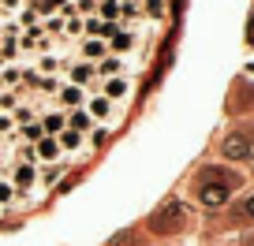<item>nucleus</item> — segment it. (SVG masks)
I'll list each match as a JSON object with an SVG mask.
<instances>
[{
  "label": "nucleus",
  "instance_id": "nucleus-1",
  "mask_svg": "<svg viewBox=\"0 0 254 246\" xmlns=\"http://www.w3.org/2000/svg\"><path fill=\"white\" fill-rule=\"evenodd\" d=\"M194 187H198V201L213 209V205H224L232 198V191L239 187V175L228 172V168H202Z\"/></svg>",
  "mask_w": 254,
  "mask_h": 246
},
{
  "label": "nucleus",
  "instance_id": "nucleus-2",
  "mask_svg": "<svg viewBox=\"0 0 254 246\" xmlns=\"http://www.w3.org/2000/svg\"><path fill=\"white\" fill-rule=\"evenodd\" d=\"M221 153L228 160H254V127L247 131H228L221 142Z\"/></svg>",
  "mask_w": 254,
  "mask_h": 246
},
{
  "label": "nucleus",
  "instance_id": "nucleus-3",
  "mask_svg": "<svg viewBox=\"0 0 254 246\" xmlns=\"http://www.w3.org/2000/svg\"><path fill=\"white\" fill-rule=\"evenodd\" d=\"M183 220H187V216H183V209L176 205V201H168V205L153 216V228H157V231H180Z\"/></svg>",
  "mask_w": 254,
  "mask_h": 246
},
{
  "label": "nucleus",
  "instance_id": "nucleus-4",
  "mask_svg": "<svg viewBox=\"0 0 254 246\" xmlns=\"http://www.w3.org/2000/svg\"><path fill=\"white\" fill-rule=\"evenodd\" d=\"M34 160H45V164H56V160H60V142H56L53 135H41L38 142H34Z\"/></svg>",
  "mask_w": 254,
  "mask_h": 246
},
{
  "label": "nucleus",
  "instance_id": "nucleus-5",
  "mask_svg": "<svg viewBox=\"0 0 254 246\" xmlns=\"http://www.w3.org/2000/svg\"><path fill=\"white\" fill-rule=\"evenodd\" d=\"M34 179H38V172H34V164H23V160H19V164L15 168H11V187H15V191L19 194H26V191H30V187H34Z\"/></svg>",
  "mask_w": 254,
  "mask_h": 246
},
{
  "label": "nucleus",
  "instance_id": "nucleus-6",
  "mask_svg": "<svg viewBox=\"0 0 254 246\" xmlns=\"http://www.w3.org/2000/svg\"><path fill=\"white\" fill-rule=\"evenodd\" d=\"M38 123H41V131H45V135H60L64 127H67V116H64V112H45V116H38Z\"/></svg>",
  "mask_w": 254,
  "mask_h": 246
},
{
  "label": "nucleus",
  "instance_id": "nucleus-7",
  "mask_svg": "<svg viewBox=\"0 0 254 246\" xmlns=\"http://www.w3.org/2000/svg\"><path fill=\"white\" fill-rule=\"evenodd\" d=\"M127 94H131V82L116 75V79H109V82H105V94H101V97H109V101H124Z\"/></svg>",
  "mask_w": 254,
  "mask_h": 246
},
{
  "label": "nucleus",
  "instance_id": "nucleus-8",
  "mask_svg": "<svg viewBox=\"0 0 254 246\" xmlns=\"http://www.w3.org/2000/svg\"><path fill=\"white\" fill-rule=\"evenodd\" d=\"M82 30H90L94 38H105V41H109L112 34L120 30V26H116V23H109V19H90V23H82Z\"/></svg>",
  "mask_w": 254,
  "mask_h": 246
},
{
  "label": "nucleus",
  "instance_id": "nucleus-9",
  "mask_svg": "<svg viewBox=\"0 0 254 246\" xmlns=\"http://www.w3.org/2000/svg\"><path fill=\"white\" fill-rule=\"evenodd\" d=\"M67 127H71V131H79V135H86V131H94V119H90V112L71 108V116H67Z\"/></svg>",
  "mask_w": 254,
  "mask_h": 246
},
{
  "label": "nucleus",
  "instance_id": "nucleus-10",
  "mask_svg": "<svg viewBox=\"0 0 254 246\" xmlns=\"http://www.w3.org/2000/svg\"><path fill=\"white\" fill-rule=\"evenodd\" d=\"M94 71L105 75V79H116V75L124 71V60H120V56H101V64H97Z\"/></svg>",
  "mask_w": 254,
  "mask_h": 246
},
{
  "label": "nucleus",
  "instance_id": "nucleus-11",
  "mask_svg": "<svg viewBox=\"0 0 254 246\" xmlns=\"http://www.w3.org/2000/svg\"><path fill=\"white\" fill-rule=\"evenodd\" d=\"M8 116H11V119H15L19 127H26V123H34V119H38V112H34V108H30V104H23V101H19V104H15V108H11V112H8Z\"/></svg>",
  "mask_w": 254,
  "mask_h": 246
},
{
  "label": "nucleus",
  "instance_id": "nucleus-12",
  "mask_svg": "<svg viewBox=\"0 0 254 246\" xmlns=\"http://www.w3.org/2000/svg\"><path fill=\"white\" fill-rule=\"evenodd\" d=\"M56 142H60V153L64 149H82V135H79V131H60Z\"/></svg>",
  "mask_w": 254,
  "mask_h": 246
},
{
  "label": "nucleus",
  "instance_id": "nucleus-13",
  "mask_svg": "<svg viewBox=\"0 0 254 246\" xmlns=\"http://www.w3.org/2000/svg\"><path fill=\"white\" fill-rule=\"evenodd\" d=\"M56 94H60V101L67 104V108H79V104H82V90L79 86H60Z\"/></svg>",
  "mask_w": 254,
  "mask_h": 246
},
{
  "label": "nucleus",
  "instance_id": "nucleus-14",
  "mask_svg": "<svg viewBox=\"0 0 254 246\" xmlns=\"http://www.w3.org/2000/svg\"><path fill=\"white\" fill-rule=\"evenodd\" d=\"M109 45L116 49V52H124V49H131V45H135V34H127L124 26H120V30H116V34L109 38Z\"/></svg>",
  "mask_w": 254,
  "mask_h": 246
},
{
  "label": "nucleus",
  "instance_id": "nucleus-15",
  "mask_svg": "<svg viewBox=\"0 0 254 246\" xmlns=\"http://www.w3.org/2000/svg\"><path fill=\"white\" fill-rule=\"evenodd\" d=\"M112 112V101L109 97H94V104H90V119H105Z\"/></svg>",
  "mask_w": 254,
  "mask_h": 246
},
{
  "label": "nucleus",
  "instance_id": "nucleus-16",
  "mask_svg": "<svg viewBox=\"0 0 254 246\" xmlns=\"http://www.w3.org/2000/svg\"><path fill=\"white\" fill-rule=\"evenodd\" d=\"M94 67H90V64H75L71 67V86H79V82H90V79H94Z\"/></svg>",
  "mask_w": 254,
  "mask_h": 246
},
{
  "label": "nucleus",
  "instance_id": "nucleus-17",
  "mask_svg": "<svg viewBox=\"0 0 254 246\" xmlns=\"http://www.w3.org/2000/svg\"><path fill=\"white\" fill-rule=\"evenodd\" d=\"M0 82H4V90L19 86V82H23V67H4V71H0Z\"/></svg>",
  "mask_w": 254,
  "mask_h": 246
},
{
  "label": "nucleus",
  "instance_id": "nucleus-18",
  "mask_svg": "<svg viewBox=\"0 0 254 246\" xmlns=\"http://www.w3.org/2000/svg\"><path fill=\"white\" fill-rule=\"evenodd\" d=\"M15 23H19V30H30V26H38V11H34V8H19Z\"/></svg>",
  "mask_w": 254,
  "mask_h": 246
},
{
  "label": "nucleus",
  "instance_id": "nucleus-19",
  "mask_svg": "<svg viewBox=\"0 0 254 246\" xmlns=\"http://www.w3.org/2000/svg\"><path fill=\"white\" fill-rule=\"evenodd\" d=\"M19 104V90H0V112H11Z\"/></svg>",
  "mask_w": 254,
  "mask_h": 246
},
{
  "label": "nucleus",
  "instance_id": "nucleus-20",
  "mask_svg": "<svg viewBox=\"0 0 254 246\" xmlns=\"http://www.w3.org/2000/svg\"><path fill=\"white\" fill-rule=\"evenodd\" d=\"M56 67H60V60H56V56H49V52L38 60V75H53Z\"/></svg>",
  "mask_w": 254,
  "mask_h": 246
},
{
  "label": "nucleus",
  "instance_id": "nucleus-21",
  "mask_svg": "<svg viewBox=\"0 0 254 246\" xmlns=\"http://www.w3.org/2000/svg\"><path fill=\"white\" fill-rule=\"evenodd\" d=\"M120 15H124V19H138V15H142V8H138L135 0H124V4H120Z\"/></svg>",
  "mask_w": 254,
  "mask_h": 246
},
{
  "label": "nucleus",
  "instance_id": "nucleus-22",
  "mask_svg": "<svg viewBox=\"0 0 254 246\" xmlns=\"http://www.w3.org/2000/svg\"><path fill=\"white\" fill-rule=\"evenodd\" d=\"M41 135H45V131H41V123H38V119H34V123H26V127H23V138H26V142H38Z\"/></svg>",
  "mask_w": 254,
  "mask_h": 246
},
{
  "label": "nucleus",
  "instance_id": "nucleus-23",
  "mask_svg": "<svg viewBox=\"0 0 254 246\" xmlns=\"http://www.w3.org/2000/svg\"><path fill=\"white\" fill-rule=\"evenodd\" d=\"M60 34H67V38H79V34H82V19H67Z\"/></svg>",
  "mask_w": 254,
  "mask_h": 246
},
{
  "label": "nucleus",
  "instance_id": "nucleus-24",
  "mask_svg": "<svg viewBox=\"0 0 254 246\" xmlns=\"http://www.w3.org/2000/svg\"><path fill=\"white\" fill-rule=\"evenodd\" d=\"M0 135H15V119L8 112H0Z\"/></svg>",
  "mask_w": 254,
  "mask_h": 246
},
{
  "label": "nucleus",
  "instance_id": "nucleus-25",
  "mask_svg": "<svg viewBox=\"0 0 254 246\" xmlns=\"http://www.w3.org/2000/svg\"><path fill=\"white\" fill-rule=\"evenodd\" d=\"M11 198H15V187H11V183H4V179H0V205H8Z\"/></svg>",
  "mask_w": 254,
  "mask_h": 246
},
{
  "label": "nucleus",
  "instance_id": "nucleus-26",
  "mask_svg": "<svg viewBox=\"0 0 254 246\" xmlns=\"http://www.w3.org/2000/svg\"><path fill=\"white\" fill-rule=\"evenodd\" d=\"M165 8H168V0H146V11H150V15H165Z\"/></svg>",
  "mask_w": 254,
  "mask_h": 246
},
{
  "label": "nucleus",
  "instance_id": "nucleus-27",
  "mask_svg": "<svg viewBox=\"0 0 254 246\" xmlns=\"http://www.w3.org/2000/svg\"><path fill=\"white\" fill-rule=\"evenodd\" d=\"M82 49H86V56H109V52H105V45H101V41H86Z\"/></svg>",
  "mask_w": 254,
  "mask_h": 246
},
{
  "label": "nucleus",
  "instance_id": "nucleus-28",
  "mask_svg": "<svg viewBox=\"0 0 254 246\" xmlns=\"http://www.w3.org/2000/svg\"><path fill=\"white\" fill-rule=\"evenodd\" d=\"M75 11H82V15H94V11H97V0H79V4H75Z\"/></svg>",
  "mask_w": 254,
  "mask_h": 246
},
{
  "label": "nucleus",
  "instance_id": "nucleus-29",
  "mask_svg": "<svg viewBox=\"0 0 254 246\" xmlns=\"http://www.w3.org/2000/svg\"><path fill=\"white\" fill-rule=\"evenodd\" d=\"M56 175H60V168H45V172H41V183H45V187H53Z\"/></svg>",
  "mask_w": 254,
  "mask_h": 246
},
{
  "label": "nucleus",
  "instance_id": "nucleus-30",
  "mask_svg": "<svg viewBox=\"0 0 254 246\" xmlns=\"http://www.w3.org/2000/svg\"><path fill=\"white\" fill-rule=\"evenodd\" d=\"M247 216H254V198H247Z\"/></svg>",
  "mask_w": 254,
  "mask_h": 246
},
{
  "label": "nucleus",
  "instance_id": "nucleus-31",
  "mask_svg": "<svg viewBox=\"0 0 254 246\" xmlns=\"http://www.w3.org/2000/svg\"><path fill=\"white\" fill-rule=\"evenodd\" d=\"M0 41H4V23H0Z\"/></svg>",
  "mask_w": 254,
  "mask_h": 246
},
{
  "label": "nucleus",
  "instance_id": "nucleus-32",
  "mask_svg": "<svg viewBox=\"0 0 254 246\" xmlns=\"http://www.w3.org/2000/svg\"><path fill=\"white\" fill-rule=\"evenodd\" d=\"M247 246H254V235H251V239H247Z\"/></svg>",
  "mask_w": 254,
  "mask_h": 246
},
{
  "label": "nucleus",
  "instance_id": "nucleus-33",
  "mask_svg": "<svg viewBox=\"0 0 254 246\" xmlns=\"http://www.w3.org/2000/svg\"><path fill=\"white\" fill-rule=\"evenodd\" d=\"M0 64H4V60H0Z\"/></svg>",
  "mask_w": 254,
  "mask_h": 246
}]
</instances>
